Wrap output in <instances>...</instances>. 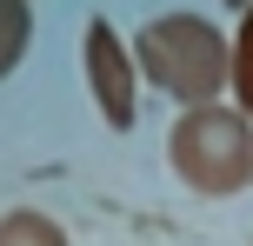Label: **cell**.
I'll use <instances>...</instances> for the list:
<instances>
[{
    "instance_id": "6",
    "label": "cell",
    "mask_w": 253,
    "mask_h": 246,
    "mask_svg": "<svg viewBox=\"0 0 253 246\" xmlns=\"http://www.w3.org/2000/svg\"><path fill=\"white\" fill-rule=\"evenodd\" d=\"M233 106L253 120V0H247L240 27H233Z\"/></svg>"
},
{
    "instance_id": "4",
    "label": "cell",
    "mask_w": 253,
    "mask_h": 246,
    "mask_svg": "<svg viewBox=\"0 0 253 246\" xmlns=\"http://www.w3.org/2000/svg\"><path fill=\"white\" fill-rule=\"evenodd\" d=\"M0 246H74V240L60 233V220H47L34 207H13V213H0Z\"/></svg>"
},
{
    "instance_id": "5",
    "label": "cell",
    "mask_w": 253,
    "mask_h": 246,
    "mask_svg": "<svg viewBox=\"0 0 253 246\" xmlns=\"http://www.w3.org/2000/svg\"><path fill=\"white\" fill-rule=\"evenodd\" d=\"M27 47H34V7L27 0H0V80L27 60Z\"/></svg>"
},
{
    "instance_id": "1",
    "label": "cell",
    "mask_w": 253,
    "mask_h": 246,
    "mask_svg": "<svg viewBox=\"0 0 253 246\" xmlns=\"http://www.w3.org/2000/svg\"><path fill=\"white\" fill-rule=\"evenodd\" d=\"M133 67L180 106H213L233 87V40L207 13H160L133 34Z\"/></svg>"
},
{
    "instance_id": "2",
    "label": "cell",
    "mask_w": 253,
    "mask_h": 246,
    "mask_svg": "<svg viewBox=\"0 0 253 246\" xmlns=\"http://www.w3.org/2000/svg\"><path fill=\"white\" fill-rule=\"evenodd\" d=\"M167 167L180 186L207 200H227L253 186V120L240 106H187L167 133Z\"/></svg>"
},
{
    "instance_id": "3",
    "label": "cell",
    "mask_w": 253,
    "mask_h": 246,
    "mask_svg": "<svg viewBox=\"0 0 253 246\" xmlns=\"http://www.w3.org/2000/svg\"><path fill=\"white\" fill-rule=\"evenodd\" d=\"M80 60H87V93H93V106H100V120L114 133H126L133 113H140V67H133V47L114 34V20H87Z\"/></svg>"
}]
</instances>
